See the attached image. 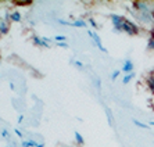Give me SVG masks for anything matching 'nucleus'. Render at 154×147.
<instances>
[{
    "label": "nucleus",
    "mask_w": 154,
    "mask_h": 147,
    "mask_svg": "<svg viewBox=\"0 0 154 147\" xmlns=\"http://www.w3.org/2000/svg\"><path fill=\"white\" fill-rule=\"evenodd\" d=\"M22 20V17H21V14L18 13V11H14L13 14H11V21H15V22H20Z\"/></svg>",
    "instance_id": "obj_13"
},
{
    "label": "nucleus",
    "mask_w": 154,
    "mask_h": 147,
    "mask_svg": "<svg viewBox=\"0 0 154 147\" xmlns=\"http://www.w3.org/2000/svg\"><path fill=\"white\" fill-rule=\"evenodd\" d=\"M32 42H33V44L38 47H45V49H49V47H50V44L46 43L42 38H39V36H36V35L32 36Z\"/></svg>",
    "instance_id": "obj_4"
},
{
    "label": "nucleus",
    "mask_w": 154,
    "mask_h": 147,
    "mask_svg": "<svg viewBox=\"0 0 154 147\" xmlns=\"http://www.w3.org/2000/svg\"><path fill=\"white\" fill-rule=\"evenodd\" d=\"M122 72H125V75H128V74H132L133 72V63L131 60H125L124 61V65H122Z\"/></svg>",
    "instance_id": "obj_5"
},
{
    "label": "nucleus",
    "mask_w": 154,
    "mask_h": 147,
    "mask_svg": "<svg viewBox=\"0 0 154 147\" xmlns=\"http://www.w3.org/2000/svg\"><path fill=\"white\" fill-rule=\"evenodd\" d=\"M133 124L137 126V128H142V129H150V126L146 125V124H143V122L137 121V119H133Z\"/></svg>",
    "instance_id": "obj_14"
},
{
    "label": "nucleus",
    "mask_w": 154,
    "mask_h": 147,
    "mask_svg": "<svg viewBox=\"0 0 154 147\" xmlns=\"http://www.w3.org/2000/svg\"><path fill=\"white\" fill-rule=\"evenodd\" d=\"M88 33H89V36H90V38H92V39H93V42H94V43H96V46L99 47V49H100V50L103 51V53H107V49H106V47L103 46V43H101L100 36L97 35L96 32H93V31H88Z\"/></svg>",
    "instance_id": "obj_3"
},
{
    "label": "nucleus",
    "mask_w": 154,
    "mask_h": 147,
    "mask_svg": "<svg viewBox=\"0 0 154 147\" xmlns=\"http://www.w3.org/2000/svg\"><path fill=\"white\" fill-rule=\"evenodd\" d=\"M149 125L153 126V128H154V122H153V121H150V122H149Z\"/></svg>",
    "instance_id": "obj_29"
},
{
    "label": "nucleus",
    "mask_w": 154,
    "mask_h": 147,
    "mask_svg": "<svg viewBox=\"0 0 154 147\" xmlns=\"http://www.w3.org/2000/svg\"><path fill=\"white\" fill-rule=\"evenodd\" d=\"M2 136L4 137V139H7V140H10V133L7 132V129H3L2 130Z\"/></svg>",
    "instance_id": "obj_19"
},
{
    "label": "nucleus",
    "mask_w": 154,
    "mask_h": 147,
    "mask_svg": "<svg viewBox=\"0 0 154 147\" xmlns=\"http://www.w3.org/2000/svg\"><path fill=\"white\" fill-rule=\"evenodd\" d=\"M74 135H75V140H76V143H78L79 146H82V144L85 143V139L82 137V135H81V133H79L78 130H75V132H74Z\"/></svg>",
    "instance_id": "obj_9"
},
{
    "label": "nucleus",
    "mask_w": 154,
    "mask_h": 147,
    "mask_svg": "<svg viewBox=\"0 0 154 147\" xmlns=\"http://www.w3.org/2000/svg\"><path fill=\"white\" fill-rule=\"evenodd\" d=\"M8 147H13V146H8Z\"/></svg>",
    "instance_id": "obj_31"
},
{
    "label": "nucleus",
    "mask_w": 154,
    "mask_h": 147,
    "mask_svg": "<svg viewBox=\"0 0 154 147\" xmlns=\"http://www.w3.org/2000/svg\"><path fill=\"white\" fill-rule=\"evenodd\" d=\"M0 33L2 35H7L8 33V24L6 21H0Z\"/></svg>",
    "instance_id": "obj_7"
},
{
    "label": "nucleus",
    "mask_w": 154,
    "mask_h": 147,
    "mask_svg": "<svg viewBox=\"0 0 154 147\" xmlns=\"http://www.w3.org/2000/svg\"><path fill=\"white\" fill-rule=\"evenodd\" d=\"M58 22H60L61 25H68V26H72V22H69V21H65V20H57Z\"/></svg>",
    "instance_id": "obj_20"
},
{
    "label": "nucleus",
    "mask_w": 154,
    "mask_h": 147,
    "mask_svg": "<svg viewBox=\"0 0 154 147\" xmlns=\"http://www.w3.org/2000/svg\"><path fill=\"white\" fill-rule=\"evenodd\" d=\"M72 26H78V28H86V22L83 20H76V21L72 22Z\"/></svg>",
    "instance_id": "obj_12"
},
{
    "label": "nucleus",
    "mask_w": 154,
    "mask_h": 147,
    "mask_svg": "<svg viewBox=\"0 0 154 147\" xmlns=\"http://www.w3.org/2000/svg\"><path fill=\"white\" fill-rule=\"evenodd\" d=\"M119 74H121V71H118V69H114L111 74V81H115V79L119 76Z\"/></svg>",
    "instance_id": "obj_17"
},
{
    "label": "nucleus",
    "mask_w": 154,
    "mask_h": 147,
    "mask_svg": "<svg viewBox=\"0 0 154 147\" xmlns=\"http://www.w3.org/2000/svg\"><path fill=\"white\" fill-rule=\"evenodd\" d=\"M122 32L128 33L129 36H136V35H139L140 29H139V26H137L135 22L129 21V20H126L125 18V21H124V26H122Z\"/></svg>",
    "instance_id": "obj_1"
},
{
    "label": "nucleus",
    "mask_w": 154,
    "mask_h": 147,
    "mask_svg": "<svg viewBox=\"0 0 154 147\" xmlns=\"http://www.w3.org/2000/svg\"><path fill=\"white\" fill-rule=\"evenodd\" d=\"M89 24H90V25H92V26H93L94 29H97V28H99V26H97V24H96V21H94L93 18H90V20H89Z\"/></svg>",
    "instance_id": "obj_22"
},
{
    "label": "nucleus",
    "mask_w": 154,
    "mask_h": 147,
    "mask_svg": "<svg viewBox=\"0 0 154 147\" xmlns=\"http://www.w3.org/2000/svg\"><path fill=\"white\" fill-rule=\"evenodd\" d=\"M42 39L45 40L46 43H51V38H42Z\"/></svg>",
    "instance_id": "obj_26"
},
{
    "label": "nucleus",
    "mask_w": 154,
    "mask_h": 147,
    "mask_svg": "<svg viewBox=\"0 0 154 147\" xmlns=\"http://www.w3.org/2000/svg\"><path fill=\"white\" fill-rule=\"evenodd\" d=\"M94 85L97 86V89H99V90H101V82H100V79H99V78L94 79Z\"/></svg>",
    "instance_id": "obj_21"
},
{
    "label": "nucleus",
    "mask_w": 154,
    "mask_h": 147,
    "mask_svg": "<svg viewBox=\"0 0 154 147\" xmlns=\"http://www.w3.org/2000/svg\"><path fill=\"white\" fill-rule=\"evenodd\" d=\"M133 78H135V72H132V74H128V75L124 76V79H122V83H124V85H128V83L131 82Z\"/></svg>",
    "instance_id": "obj_11"
},
{
    "label": "nucleus",
    "mask_w": 154,
    "mask_h": 147,
    "mask_svg": "<svg viewBox=\"0 0 154 147\" xmlns=\"http://www.w3.org/2000/svg\"><path fill=\"white\" fill-rule=\"evenodd\" d=\"M147 86H149V89H150V92L154 94V74H150L149 75V78H147Z\"/></svg>",
    "instance_id": "obj_6"
},
{
    "label": "nucleus",
    "mask_w": 154,
    "mask_h": 147,
    "mask_svg": "<svg viewBox=\"0 0 154 147\" xmlns=\"http://www.w3.org/2000/svg\"><path fill=\"white\" fill-rule=\"evenodd\" d=\"M14 132H15V135H17L18 137H24V136H22V132H21V130H20V129H15Z\"/></svg>",
    "instance_id": "obj_25"
},
{
    "label": "nucleus",
    "mask_w": 154,
    "mask_h": 147,
    "mask_svg": "<svg viewBox=\"0 0 154 147\" xmlns=\"http://www.w3.org/2000/svg\"><path fill=\"white\" fill-rule=\"evenodd\" d=\"M147 49L154 50V38H153V36H150V38H149V42H147Z\"/></svg>",
    "instance_id": "obj_16"
},
{
    "label": "nucleus",
    "mask_w": 154,
    "mask_h": 147,
    "mask_svg": "<svg viewBox=\"0 0 154 147\" xmlns=\"http://www.w3.org/2000/svg\"><path fill=\"white\" fill-rule=\"evenodd\" d=\"M106 115H107V119H108V124H110V126H114V118H112V112L111 110L108 107H106Z\"/></svg>",
    "instance_id": "obj_8"
},
{
    "label": "nucleus",
    "mask_w": 154,
    "mask_h": 147,
    "mask_svg": "<svg viewBox=\"0 0 154 147\" xmlns=\"http://www.w3.org/2000/svg\"><path fill=\"white\" fill-rule=\"evenodd\" d=\"M54 40H56V43H61V42H65L67 38L64 35H57V36H54Z\"/></svg>",
    "instance_id": "obj_15"
},
{
    "label": "nucleus",
    "mask_w": 154,
    "mask_h": 147,
    "mask_svg": "<svg viewBox=\"0 0 154 147\" xmlns=\"http://www.w3.org/2000/svg\"><path fill=\"white\" fill-rule=\"evenodd\" d=\"M58 47H63V49H68V44L65 43V42H61V43H56Z\"/></svg>",
    "instance_id": "obj_23"
},
{
    "label": "nucleus",
    "mask_w": 154,
    "mask_h": 147,
    "mask_svg": "<svg viewBox=\"0 0 154 147\" xmlns=\"http://www.w3.org/2000/svg\"><path fill=\"white\" fill-rule=\"evenodd\" d=\"M22 119H24V115H20L18 117V122H22Z\"/></svg>",
    "instance_id": "obj_27"
},
{
    "label": "nucleus",
    "mask_w": 154,
    "mask_h": 147,
    "mask_svg": "<svg viewBox=\"0 0 154 147\" xmlns=\"http://www.w3.org/2000/svg\"><path fill=\"white\" fill-rule=\"evenodd\" d=\"M71 63H72V64H75L76 67H79V68H83V67H85V64H83V63H81L79 60H72Z\"/></svg>",
    "instance_id": "obj_18"
},
{
    "label": "nucleus",
    "mask_w": 154,
    "mask_h": 147,
    "mask_svg": "<svg viewBox=\"0 0 154 147\" xmlns=\"http://www.w3.org/2000/svg\"><path fill=\"white\" fill-rule=\"evenodd\" d=\"M4 21L8 24V22L11 21V14H6V15H4Z\"/></svg>",
    "instance_id": "obj_24"
},
{
    "label": "nucleus",
    "mask_w": 154,
    "mask_h": 147,
    "mask_svg": "<svg viewBox=\"0 0 154 147\" xmlns=\"http://www.w3.org/2000/svg\"><path fill=\"white\" fill-rule=\"evenodd\" d=\"M22 147H36L38 143H36L35 140H25V142H22L21 143Z\"/></svg>",
    "instance_id": "obj_10"
},
{
    "label": "nucleus",
    "mask_w": 154,
    "mask_h": 147,
    "mask_svg": "<svg viewBox=\"0 0 154 147\" xmlns=\"http://www.w3.org/2000/svg\"><path fill=\"white\" fill-rule=\"evenodd\" d=\"M111 21H112V25H114L115 32H122V26H124L125 17H122V15H117V14H111Z\"/></svg>",
    "instance_id": "obj_2"
},
{
    "label": "nucleus",
    "mask_w": 154,
    "mask_h": 147,
    "mask_svg": "<svg viewBox=\"0 0 154 147\" xmlns=\"http://www.w3.org/2000/svg\"><path fill=\"white\" fill-rule=\"evenodd\" d=\"M36 147H45V144H43V143H40V144H38V146H36Z\"/></svg>",
    "instance_id": "obj_30"
},
{
    "label": "nucleus",
    "mask_w": 154,
    "mask_h": 147,
    "mask_svg": "<svg viewBox=\"0 0 154 147\" xmlns=\"http://www.w3.org/2000/svg\"><path fill=\"white\" fill-rule=\"evenodd\" d=\"M10 87H11V90L15 89V86H14V83H13V82H10Z\"/></svg>",
    "instance_id": "obj_28"
}]
</instances>
